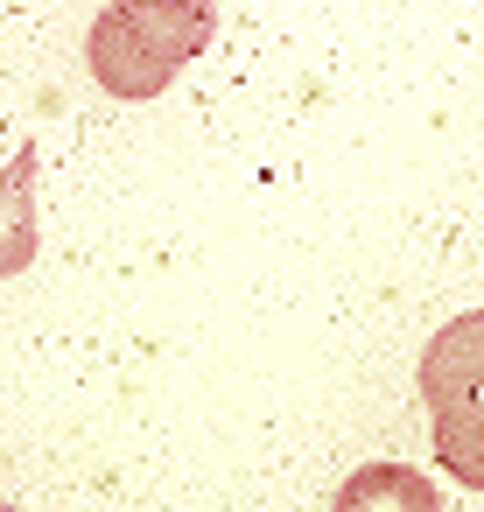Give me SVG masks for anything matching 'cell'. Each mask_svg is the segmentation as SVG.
I'll return each mask as SVG.
<instances>
[{"label": "cell", "mask_w": 484, "mask_h": 512, "mask_svg": "<svg viewBox=\"0 0 484 512\" xmlns=\"http://www.w3.org/2000/svg\"><path fill=\"white\" fill-rule=\"evenodd\" d=\"M36 176H43V148L22 141L15 162H0V281L36 267L43 253V218H36Z\"/></svg>", "instance_id": "cell-3"}, {"label": "cell", "mask_w": 484, "mask_h": 512, "mask_svg": "<svg viewBox=\"0 0 484 512\" xmlns=\"http://www.w3.org/2000/svg\"><path fill=\"white\" fill-rule=\"evenodd\" d=\"M379 498H386V505H393V498H400V505H435V491L414 484V470H400V463H393V470H358V484L337 491V505H379Z\"/></svg>", "instance_id": "cell-5"}, {"label": "cell", "mask_w": 484, "mask_h": 512, "mask_svg": "<svg viewBox=\"0 0 484 512\" xmlns=\"http://www.w3.org/2000/svg\"><path fill=\"white\" fill-rule=\"evenodd\" d=\"M421 400L428 414H463L484 400V309L442 323L421 351Z\"/></svg>", "instance_id": "cell-2"}, {"label": "cell", "mask_w": 484, "mask_h": 512, "mask_svg": "<svg viewBox=\"0 0 484 512\" xmlns=\"http://www.w3.org/2000/svg\"><path fill=\"white\" fill-rule=\"evenodd\" d=\"M218 36L211 0H106V15L85 36L92 85L106 99H162L190 57H204Z\"/></svg>", "instance_id": "cell-1"}, {"label": "cell", "mask_w": 484, "mask_h": 512, "mask_svg": "<svg viewBox=\"0 0 484 512\" xmlns=\"http://www.w3.org/2000/svg\"><path fill=\"white\" fill-rule=\"evenodd\" d=\"M435 456L456 484L484 491V400L463 407V414H435Z\"/></svg>", "instance_id": "cell-4"}]
</instances>
